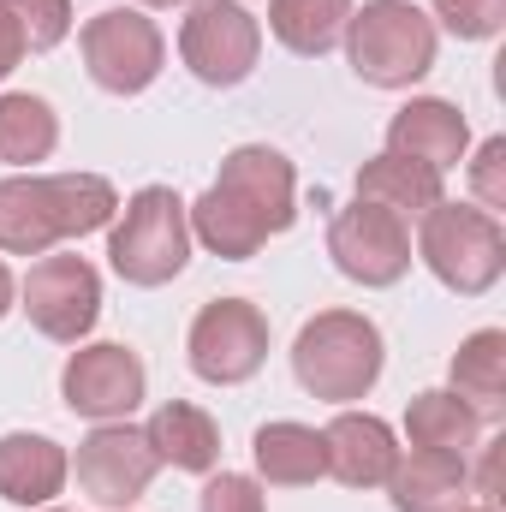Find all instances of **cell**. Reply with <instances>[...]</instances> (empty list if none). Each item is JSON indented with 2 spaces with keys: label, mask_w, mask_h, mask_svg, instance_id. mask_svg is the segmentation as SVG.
Here are the masks:
<instances>
[{
  "label": "cell",
  "mask_w": 506,
  "mask_h": 512,
  "mask_svg": "<svg viewBox=\"0 0 506 512\" xmlns=\"http://www.w3.org/2000/svg\"><path fill=\"white\" fill-rule=\"evenodd\" d=\"M185 215H191V239H203L227 262H245L298 221V173L280 149L239 143L221 161V179L197 203H185Z\"/></svg>",
  "instance_id": "1"
},
{
  "label": "cell",
  "mask_w": 506,
  "mask_h": 512,
  "mask_svg": "<svg viewBox=\"0 0 506 512\" xmlns=\"http://www.w3.org/2000/svg\"><path fill=\"white\" fill-rule=\"evenodd\" d=\"M120 215V191L102 173H12L0 179V251L48 256Z\"/></svg>",
  "instance_id": "2"
},
{
  "label": "cell",
  "mask_w": 506,
  "mask_h": 512,
  "mask_svg": "<svg viewBox=\"0 0 506 512\" xmlns=\"http://www.w3.org/2000/svg\"><path fill=\"white\" fill-rule=\"evenodd\" d=\"M381 364H387V346H381V328L358 310H322L298 328L292 340V376L310 399H328V405H352L381 382Z\"/></svg>",
  "instance_id": "3"
},
{
  "label": "cell",
  "mask_w": 506,
  "mask_h": 512,
  "mask_svg": "<svg viewBox=\"0 0 506 512\" xmlns=\"http://www.w3.org/2000/svg\"><path fill=\"white\" fill-rule=\"evenodd\" d=\"M340 42H346L352 72L364 84H376V90H411L435 66V48H441L435 18L423 6H411V0H364V6H352Z\"/></svg>",
  "instance_id": "4"
},
{
  "label": "cell",
  "mask_w": 506,
  "mask_h": 512,
  "mask_svg": "<svg viewBox=\"0 0 506 512\" xmlns=\"http://www.w3.org/2000/svg\"><path fill=\"white\" fill-rule=\"evenodd\" d=\"M417 256L423 268L459 292V298H483L495 280L506 274V227L489 209H471V203H435L417 227Z\"/></svg>",
  "instance_id": "5"
},
{
  "label": "cell",
  "mask_w": 506,
  "mask_h": 512,
  "mask_svg": "<svg viewBox=\"0 0 506 512\" xmlns=\"http://www.w3.org/2000/svg\"><path fill=\"white\" fill-rule=\"evenodd\" d=\"M108 262L126 286H167L191 262V215L173 185H143L108 233Z\"/></svg>",
  "instance_id": "6"
},
{
  "label": "cell",
  "mask_w": 506,
  "mask_h": 512,
  "mask_svg": "<svg viewBox=\"0 0 506 512\" xmlns=\"http://www.w3.org/2000/svg\"><path fill=\"white\" fill-rule=\"evenodd\" d=\"M179 60L209 90L245 84L256 72V60H262V24H256V12H245L239 0H191V12L179 24Z\"/></svg>",
  "instance_id": "7"
},
{
  "label": "cell",
  "mask_w": 506,
  "mask_h": 512,
  "mask_svg": "<svg viewBox=\"0 0 506 512\" xmlns=\"http://www.w3.org/2000/svg\"><path fill=\"white\" fill-rule=\"evenodd\" d=\"M78 48H84L90 78H96L108 96H143V90L161 78V66H167V42H161L155 18L137 12V6H108V12H96V18L84 24Z\"/></svg>",
  "instance_id": "8"
},
{
  "label": "cell",
  "mask_w": 506,
  "mask_h": 512,
  "mask_svg": "<svg viewBox=\"0 0 506 512\" xmlns=\"http://www.w3.org/2000/svg\"><path fill=\"white\" fill-rule=\"evenodd\" d=\"M191 370L215 387H239L251 382L256 370L268 364V316L245 304V298H215L197 310L191 334H185Z\"/></svg>",
  "instance_id": "9"
},
{
  "label": "cell",
  "mask_w": 506,
  "mask_h": 512,
  "mask_svg": "<svg viewBox=\"0 0 506 512\" xmlns=\"http://www.w3.org/2000/svg\"><path fill=\"white\" fill-rule=\"evenodd\" d=\"M18 298H24L18 310L30 316L36 334H48L60 346H78L96 328V316H102V274L84 256H42L24 274Z\"/></svg>",
  "instance_id": "10"
},
{
  "label": "cell",
  "mask_w": 506,
  "mask_h": 512,
  "mask_svg": "<svg viewBox=\"0 0 506 512\" xmlns=\"http://www.w3.org/2000/svg\"><path fill=\"white\" fill-rule=\"evenodd\" d=\"M72 471H78V489H84L96 507L120 512V507H137V495L155 483L161 459H155L149 435L131 429V417H126V423H96V429L78 441Z\"/></svg>",
  "instance_id": "11"
},
{
  "label": "cell",
  "mask_w": 506,
  "mask_h": 512,
  "mask_svg": "<svg viewBox=\"0 0 506 512\" xmlns=\"http://www.w3.org/2000/svg\"><path fill=\"white\" fill-rule=\"evenodd\" d=\"M328 256H334V268L346 274V280H358V286H393V280H405V268H411V227L399 221V215H387L376 203H346L340 215H334V227H328Z\"/></svg>",
  "instance_id": "12"
},
{
  "label": "cell",
  "mask_w": 506,
  "mask_h": 512,
  "mask_svg": "<svg viewBox=\"0 0 506 512\" xmlns=\"http://www.w3.org/2000/svg\"><path fill=\"white\" fill-rule=\"evenodd\" d=\"M60 393H66V405H72L78 417H90V423H126L131 411L143 405V393H149V376H143V358H137L131 346L102 340V346H78V352L66 358Z\"/></svg>",
  "instance_id": "13"
},
{
  "label": "cell",
  "mask_w": 506,
  "mask_h": 512,
  "mask_svg": "<svg viewBox=\"0 0 506 512\" xmlns=\"http://www.w3.org/2000/svg\"><path fill=\"white\" fill-rule=\"evenodd\" d=\"M387 149L405 155V161H423V167L447 173V167L465 161L471 126H465V114H459L453 102H441V96H411V102L387 120Z\"/></svg>",
  "instance_id": "14"
},
{
  "label": "cell",
  "mask_w": 506,
  "mask_h": 512,
  "mask_svg": "<svg viewBox=\"0 0 506 512\" xmlns=\"http://www.w3.org/2000/svg\"><path fill=\"white\" fill-rule=\"evenodd\" d=\"M322 447H328V477H340L346 489H381L399 465L393 429L370 411H340L322 429Z\"/></svg>",
  "instance_id": "15"
},
{
  "label": "cell",
  "mask_w": 506,
  "mask_h": 512,
  "mask_svg": "<svg viewBox=\"0 0 506 512\" xmlns=\"http://www.w3.org/2000/svg\"><path fill=\"white\" fill-rule=\"evenodd\" d=\"M72 477V459L60 441L48 435H30V429H12L0 435V501L12 507H48Z\"/></svg>",
  "instance_id": "16"
},
{
  "label": "cell",
  "mask_w": 506,
  "mask_h": 512,
  "mask_svg": "<svg viewBox=\"0 0 506 512\" xmlns=\"http://www.w3.org/2000/svg\"><path fill=\"white\" fill-rule=\"evenodd\" d=\"M393 495V512H459L471 501V471L459 453H423L411 447V459L399 453L393 477L381 483Z\"/></svg>",
  "instance_id": "17"
},
{
  "label": "cell",
  "mask_w": 506,
  "mask_h": 512,
  "mask_svg": "<svg viewBox=\"0 0 506 512\" xmlns=\"http://www.w3.org/2000/svg\"><path fill=\"white\" fill-rule=\"evenodd\" d=\"M143 435H149L155 459L173 465V471H197V477H209V471L221 465V429H215V417H209L203 405H191V399H167V405H155V417L143 423Z\"/></svg>",
  "instance_id": "18"
},
{
  "label": "cell",
  "mask_w": 506,
  "mask_h": 512,
  "mask_svg": "<svg viewBox=\"0 0 506 512\" xmlns=\"http://www.w3.org/2000/svg\"><path fill=\"white\" fill-rule=\"evenodd\" d=\"M251 459L256 477L274 483V489H310L316 477H328V447H322V429L310 423H262L251 435Z\"/></svg>",
  "instance_id": "19"
},
{
  "label": "cell",
  "mask_w": 506,
  "mask_h": 512,
  "mask_svg": "<svg viewBox=\"0 0 506 512\" xmlns=\"http://www.w3.org/2000/svg\"><path fill=\"white\" fill-rule=\"evenodd\" d=\"M358 197L376 203V209H387V215H399V221H405V215L423 221V215L441 203V173L423 167V161H405V155L381 149L376 161L358 167Z\"/></svg>",
  "instance_id": "20"
},
{
  "label": "cell",
  "mask_w": 506,
  "mask_h": 512,
  "mask_svg": "<svg viewBox=\"0 0 506 512\" xmlns=\"http://www.w3.org/2000/svg\"><path fill=\"white\" fill-rule=\"evenodd\" d=\"M477 435H483V411L465 405L453 387H429L405 405V441L423 453H459L465 459L477 447Z\"/></svg>",
  "instance_id": "21"
},
{
  "label": "cell",
  "mask_w": 506,
  "mask_h": 512,
  "mask_svg": "<svg viewBox=\"0 0 506 512\" xmlns=\"http://www.w3.org/2000/svg\"><path fill=\"white\" fill-rule=\"evenodd\" d=\"M346 18H352V0H268L274 42L304 54V60H322L328 48H340Z\"/></svg>",
  "instance_id": "22"
},
{
  "label": "cell",
  "mask_w": 506,
  "mask_h": 512,
  "mask_svg": "<svg viewBox=\"0 0 506 512\" xmlns=\"http://www.w3.org/2000/svg\"><path fill=\"white\" fill-rule=\"evenodd\" d=\"M453 393L465 405H477L483 417H495L506 405V334L501 328H477L471 340H459V352H453Z\"/></svg>",
  "instance_id": "23"
},
{
  "label": "cell",
  "mask_w": 506,
  "mask_h": 512,
  "mask_svg": "<svg viewBox=\"0 0 506 512\" xmlns=\"http://www.w3.org/2000/svg\"><path fill=\"white\" fill-rule=\"evenodd\" d=\"M54 143H60V114L42 96H30V90H6L0 96V161L36 167V161L54 155Z\"/></svg>",
  "instance_id": "24"
},
{
  "label": "cell",
  "mask_w": 506,
  "mask_h": 512,
  "mask_svg": "<svg viewBox=\"0 0 506 512\" xmlns=\"http://www.w3.org/2000/svg\"><path fill=\"white\" fill-rule=\"evenodd\" d=\"M24 36V54H48L72 36V0H0Z\"/></svg>",
  "instance_id": "25"
},
{
  "label": "cell",
  "mask_w": 506,
  "mask_h": 512,
  "mask_svg": "<svg viewBox=\"0 0 506 512\" xmlns=\"http://www.w3.org/2000/svg\"><path fill=\"white\" fill-rule=\"evenodd\" d=\"M435 18L459 36V42H489L506 24V0H435Z\"/></svg>",
  "instance_id": "26"
},
{
  "label": "cell",
  "mask_w": 506,
  "mask_h": 512,
  "mask_svg": "<svg viewBox=\"0 0 506 512\" xmlns=\"http://www.w3.org/2000/svg\"><path fill=\"white\" fill-rule=\"evenodd\" d=\"M197 512H268V501H262L256 477H239V471H215V477L203 483V501H197Z\"/></svg>",
  "instance_id": "27"
},
{
  "label": "cell",
  "mask_w": 506,
  "mask_h": 512,
  "mask_svg": "<svg viewBox=\"0 0 506 512\" xmlns=\"http://www.w3.org/2000/svg\"><path fill=\"white\" fill-rule=\"evenodd\" d=\"M471 191H477V203L495 215L506 209V137H489L483 149H477V161H471Z\"/></svg>",
  "instance_id": "28"
},
{
  "label": "cell",
  "mask_w": 506,
  "mask_h": 512,
  "mask_svg": "<svg viewBox=\"0 0 506 512\" xmlns=\"http://www.w3.org/2000/svg\"><path fill=\"white\" fill-rule=\"evenodd\" d=\"M18 60H24V36H18L12 12L0 6V78H12V72H18Z\"/></svg>",
  "instance_id": "29"
},
{
  "label": "cell",
  "mask_w": 506,
  "mask_h": 512,
  "mask_svg": "<svg viewBox=\"0 0 506 512\" xmlns=\"http://www.w3.org/2000/svg\"><path fill=\"white\" fill-rule=\"evenodd\" d=\"M501 447H506V441L489 447V465H483V477H477V489H483V495H495V489H501Z\"/></svg>",
  "instance_id": "30"
},
{
  "label": "cell",
  "mask_w": 506,
  "mask_h": 512,
  "mask_svg": "<svg viewBox=\"0 0 506 512\" xmlns=\"http://www.w3.org/2000/svg\"><path fill=\"white\" fill-rule=\"evenodd\" d=\"M12 298H18V286H12V268L0 262V322H6V310H12Z\"/></svg>",
  "instance_id": "31"
},
{
  "label": "cell",
  "mask_w": 506,
  "mask_h": 512,
  "mask_svg": "<svg viewBox=\"0 0 506 512\" xmlns=\"http://www.w3.org/2000/svg\"><path fill=\"white\" fill-rule=\"evenodd\" d=\"M143 6H191V0H143Z\"/></svg>",
  "instance_id": "32"
},
{
  "label": "cell",
  "mask_w": 506,
  "mask_h": 512,
  "mask_svg": "<svg viewBox=\"0 0 506 512\" xmlns=\"http://www.w3.org/2000/svg\"><path fill=\"white\" fill-rule=\"evenodd\" d=\"M459 512H495V507H459Z\"/></svg>",
  "instance_id": "33"
},
{
  "label": "cell",
  "mask_w": 506,
  "mask_h": 512,
  "mask_svg": "<svg viewBox=\"0 0 506 512\" xmlns=\"http://www.w3.org/2000/svg\"><path fill=\"white\" fill-rule=\"evenodd\" d=\"M42 512H66V507H42Z\"/></svg>",
  "instance_id": "34"
},
{
  "label": "cell",
  "mask_w": 506,
  "mask_h": 512,
  "mask_svg": "<svg viewBox=\"0 0 506 512\" xmlns=\"http://www.w3.org/2000/svg\"><path fill=\"white\" fill-rule=\"evenodd\" d=\"M120 512H131V507H120Z\"/></svg>",
  "instance_id": "35"
}]
</instances>
